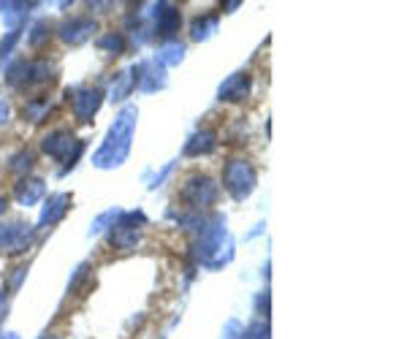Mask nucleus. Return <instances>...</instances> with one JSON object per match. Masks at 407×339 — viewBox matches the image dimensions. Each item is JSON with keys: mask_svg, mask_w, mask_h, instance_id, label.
Masks as SVG:
<instances>
[{"mask_svg": "<svg viewBox=\"0 0 407 339\" xmlns=\"http://www.w3.org/2000/svg\"><path fill=\"white\" fill-rule=\"evenodd\" d=\"M182 201L190 204L193 209H204V207H212L217 201V185L214 179H210L207 174H193L182 185Z\"/></svg>", "mask_w": 407, "mask_h": 339, "instance_id": "obj_4", "label": "nucleus"}, {"mask_svg": "<svg viewBox=\"0 0 407 339\" xmlns=\"http://www.w3.org/2000/svg\"><path fill=\"white\" fill-rule=\"evenodd\" d=\"M6 207H8V201H6V195H0V214L6 212Z\"/></svg>", "mask_w": 407, "mask_h": 339, "instance_id": "obj_35", "label": "nucleus"}, {"mask_svg": "<svg viewBox=\"0 0 407 339\" xmlns=\"http://www.w3.org/2000/svg\"><path fill=\"white\" fill-rule=\"evenodd\" d=\"M11 120V106L6 100H0V125H6Z\"/></svg>", "mask_w": 407, "mask_h": 339, "instance_id": "obj_29", "label": "nucleus"}, {"mask_svg": "<svg viewBox=\"0 0 407 339\" xmlns=\"http://www.w3.org/2000/svg\"><path fill=\"white\" fill-rule=\"evenodd\" d=\"M33 242V226L28 223H14L11 226V236H8V242H6V250L8 253H25Z\"/></svg>", "mask_w": 407, "mask_h": 339, "instance_id": "obj_15", "label": "nucleus"}, {"mask_svg": "<svg viewBox=\"0 0 407 339\" xmlns=\"http://www.w3.org/2000/svg\"><path fill=\"white\" fill-rule=\"evenodd\" d=\"M16 38H19V28H16V30H11V33H8V38H3V41H0V54H8V52L14 49Z\"/></svg>", "mask_w": 407, "mask_h": 339, "instance_id": "obj_27", "label": "nucleus"}, {"mask_svg": "<svg viewBox=\"0 0 407 339\" xmlns=\"http://www.w3.org/2000/svg\"><path fill=\"white\" fill-rule=\"evenodd\" d=\"M44 190H47L44 179L28 177V179H22V182L14 188V198L19 201V207H33V204H38V201H41Z\"/></svg>", "mask_w": 407, "mask_h": 339, "instance_id": "obj_11", "label": "nucleus"}, {"mask_svg": "<svg viewBox=\"0 0 407 339\" xmlns=\"http://www.w3.org/2000/svg\"><path fill=\"white\" fill-rule=\"evenodd\" d=\"M214 30H217V16H201V19H195L193 25H190V38L193 41H204Z\"/></svg>", "mask_w": 407, "mask_h": 339, "instance_id": "obj_18", "label": "nucleus"}, {"mask_svg": "<svg viewBox=\"0 0 407 339\" xmlns=\"http://www.w3.org/2000/svg\"><path fill=\"white\" fill-rule=\"evenodd\" d=\"M133 87H136V65L114 76L112 87H109V100H125Z\"/></svg>", "mask_w": 407, "mask_h": 339, "instance_id": "obj_14", "label": "nucleus"}, {"mask_svg": "<svg viewBox=\"0 0 407 339\" xmlns=\"http://www.w3.org/2000/svg\"><path fill=\"white\" fill-rule=\"evenodd\" d=\"M228 11H234V8H239V0H231V3H226Z\"/></svg>", "mask_w": 407, "mask_h": 339, "instance_id": "obj_34", "label": "nucleus"}, {"mask_svg": "<svg viewBox=\"0 0 407 339\" xmlns=\"http://www.w3.org/2000/svg\"><path fill=\"white\" fill-rule=\"evenodd\" d=\"M93 33H96V19L93 16H71V19H65L63 25H60L57 35H60V41H65V44L79 47Z\"/></svg>", "mask_w": 407, "mask_h": 339, "instance_id": "obj_7", "label": "nucleus"}, {"mask_svg": "<svg viewBox=\"0 0 407 339\" xmlns=\"http://www.w3.org/2000/svg\"><path fill=\"white\" fill-rule=\"evenodd\" d=\"M41 339H57V337H52V334H47V337H41Z\"/></svg>", "mask_w": 407, "mask_h": 339, "instance_id": "obj_37", "label": "nucleus"}, {"mask_svg": "<svg viewBox=\"0 0 407 339\" xmlns=\"http://www.w3.org/2000/svg\"><path fill=\"white\" fill-rule=\"evenodd\" d=\"M214 146H217V133H214V130H210V128H204V130H198L193 139L185 144V155H188V158L210 155Z\"/></svg>", "mask_w": 407, "mask_h": 339, "instance_id": "obj_13", "label": "nucleus"}, {"mask_svg": "<svg viewBox=\"0 0 407 339\" xmlns=\"http://www.w3.org/2000/svg\"><path fill=\"white\" fill-rule=\"evenodd\" d=\"M98 49H103V52H109V54H122L125 52V38H122V33H106V35H101L98 38Z\"/></svg>", "mask_w": 407, "mask_h": 339, "instance_id": "obj_19", "label": "nucleus"}, {"mask_svg": "<svg viewBox=\"0 0 407 339\" xmlns=\"http://www.w3.org/2000/svg\"><path fill=\"white\" fill-rule=\"evenodd\" d=\"M47 38H49V22H35V25H33V30H30V35H28L30 47H41Z\"/></svg>", "mask_w": 407, "mask_h": 339, "instance_id": "obj_25", "label": "nucleus"}, {"mask_svg": "<svg viewBox=\"0 0 407 339\" xmlns=\"http://www.w3.org/2000/svg\"><path fill=\"white\" fill-rule=\"evenodd\" d=\"M136 120H139L136 106H125L122 112L117 114V120L112 122L103 144H101V149H98L96 158H93V163H96L98 168H117V166L125 163V158H128L130 152V142H133Z\"/></svg>", "mask_w": 407, "mask_h": 339, "instance_id": "obj_1", "label": "nucleus"}, {"mask_svg": "<svg viewBox=\"0 0 407 339\" xmlns=\"http://www.w3.org/2000/svg\"><path fill=\"white\" fill-rule=\"evenodd\" d=\"M182 57H185V44H179V41H166V44L158 49V57H155V63L166 68V65L182 63Z\"/></svg>", "mask_w": 407, "mask_h": 339, "instance_id": "obj_16", "label": "nucleus"}, {"mask_svg": "<svg viewBox=\"0 0 407 339\" xmlns=\"http://www.w3.org/2000/svg\"><path fill=\"white\" fill-rule=\"evenodd\" d=\"M8 236H11V226H0V247H6Z\"/></svg>", "mask_w": 407, "mask_h": 339, "instance_id": "obj_33", "label": "nucleus"}, {"mask_svg": "<svg viewBox=\"0 0 407 339\" xmlns=\"http://www.w3.org/2000/svg\"><path fill=\"white\" fill-rule=\"evenodd\" d=\"M8 168L14 171V174H28L33 168V152L30 149H19L14 158L8 161Z\"/></svg>", "mask_w": 407, "mask_h": 339, "instance_id": "obj_21", "label": "nucleus"}, {"mask_svg": "<svg viewBox=\"0 0 407 339\" xmlns=\"http://www.w3.org/2000/svg\"><path fill=\"white\" fill-rule=\"evenodd\" d=\"M256 168L247 161H231L223 168V188H226L231 198L244 201L247 195L256 190Z\"/></svg>", "mask_w": 407, "mask_h": 339, "instance_id": "obj_3", "label": "nucleus"}, {"mask_svg": "<svg viewBox=\"0 0 407 339\" xmlns=\"http://www.w3.org/2000/svg\"><path fill=\"white\" fill-rule=\"evenodd\" d=\"M0 339H19L16 334H0Z\"/></svg>", "mask_w": 407, "mask_h": 339, "instance_id": "obj_36", "label": "nucleus"}, {"mask_svg": "<svg viewBox=\"0 0 407 339\" xmlns=\"http://www.w3.org/2000/svg\"><path fill=\"white\" fill-rule=\"evenodd\" d=\"M171 168H174V163H168V166H166V168H163L161 174H158V177L152 179V185H149V188H158V185H161L163 179H166V177H168V174H171Z\"/></svg>", "mask_w": 407, "mask_h": 339, "instance_id": "obj_30", "label": "nucleus"}, {"mask_svg": "<svg viewBox=\"0 0 407 339\" xmlns=\"http://www.w3.org/2000/svg\"><path fill=\"white\" fill-rule=\"evenodd\" d=\"M41 149L47 152L49 158H57V161L65 163V168H74L76 161L81 158V152H84V142L79 139H74L71 136V130H49L47 136L41 139Z\"/></svg>", "mask_w": 407, "mask_h": 339, "instance_id": "obj_2", "label": "nucleus"}, {"mask_svg": "<svg viewBox=\"0 0 407 339\" xmlns=\"http://www.w3.org/2000/svg\"><path fill=\"white\" fill-rule=\"evenodd\" d=\"M155 11H152V16H155V33L161 35V38H174V33L179 30V11L174 8V6H168V3H158V6H152Z\"/></svg>", "mask_w": 407, "mask_h": 339, "instance_id": "obj_9", "label": "nucleus"}, {"mask_svg": "<svg viewBox=\"0 0 407 339\" xmlns=\"http://www.w3.org/2000/svg\"><path fill=\"white\" fill-rule=\"evenodd\" d=\"M244 339H269V326L258 321V323H253L247 331H244Z\"/></svg>", "mask_w": 407, "mask_h": 339, "instance_id": "obj_26", "label": "nucleus"}, {"mask_svg": "<svg viewBox=\"0 0 407 339\" xmlns=\"http://www.w3.org/2000/svg\"><path fill=\"white\" fill-rule=\"evenodd\" d=\"M120 217H122V212H120V209H109V212H103V214L98 217L96 223L90 226V236H98L101 231H106V228H109V226L114 228V223H117Z\"/></svg>", "mask_w": 407, "mask_h": 339, "instance_id": "obj_22", "label": "nucleus"}, {"mask_svg": "<svg viewBox=\"0 0 407 339\" xmlns=\"http://www.w3.org/2000/svg\"><path fill=\"white\" fill-rule=\"evenodd\" d=\"M166 68L158 65L155 60L152 63H142L136 65V84H139V90L142 93H158L166 87Z\"/></svg>", "mask_w": 407, "mask_h": 339, "instance_id": "obj_8", "label": "nucleus"}, {"mask_svg": "<svg viewBox=\"0 0 407 339\" xmlns=\"http://www.w3.org/2000/svg\"><path fill=\"white\" fill-rule=\"evenodd\" d=\"M28 71H30V63H28V60H16V63L6 71V81H8L11 87H16L19 81H28Z\"/></svg>", "mask_w": 407, "mask_h": 339, "instance_id": "obj_23", "label": "nucleus"}, {"mask_svg": "<svg viewBox=\"0 0 407 339\" xmlns=\"http://www.w3.org/2000/svg\"><path fill=\"white\" fill-rule=\"evenodd\" d=\"M139 226H144V212H122V217L117 220L109 242L117 250H133L136 242L142 239V228Z\"/></svg>", "mask_w": 407, "mask_h": 339, "instance_id": "obj_5", "label": "nucleus"}, {"mask_svg": "<svg viewBox=\"0 0 407 339\" xmlns=\"http://www.w3.org/2000/svg\"><path fill=\"white\" fill-rule=\"evenodd\" d=\"M6 312H8V293H0V321L6 318Z\"/></svg>", "mask_w": 407, "mask_h": 339, "instance_id": "obj_32", "label": "nucleus"}, {"mask_svg": "<svg viewBox=\"0 0 407 339\" xmlns=\"http://www.w3.org/2000/svg\"><path fill=\"white\" fill-rule=\"evenodd\" d=\"M236 334H239V323H236V321H231V323L226 326V339H239Z\"/></svg>", "mask_w": 407, "mask_h": 339, "instance_id": "obj_31", "label": "nucleus"}, {"mask_svg": "<svg viewBox=\"0 0 407 339\" xmlns=\"http://www.w3.org/2000/svg\"><path fill=\"white\" fill-rule=\"evenodd\" d=\"M55 79V65L49 60H35L30 63V71H28V81L30 84H44V81Z\"/></svg>", "mask_w": 407, "mask_h": 339, "instance_id": "obj_17", "label": "nucleus"}, {"mask_svg": "<svg viewBox=\"0 0 407 339\" xmlns=\"http://www.w3.org/2000/svg\"><path fill=\"white\" fill-rule=\"evenodd\" d=\"M247 93H250V76H247V74H234V76H228V79L220 84L217 98H220V100H244Z\"/></svg>", "mask_w": 407, "mask_h": 339, "instance_id": "obj_12", "label": "nucleus"}, {"mask_svg": "<svg viewBox=\"0 0 407 339\" xmlns=\"http://www.w3.org/2000/svg\"><path fill=\"white\" fill-rule=\"evenodd\" d=\"M71 209V195L68 193H55L47 198V204H44V209H41V226H55V223H60L65 214Z\"/></svg>", "mask_w": 407, "mask_h": 339, "instance_id": "obj_10", "label": "nucleus"}, {"mask_svg": "<svg viewBox=\"0 0 407 339\" xmlns=\"http://www.w3.org/2000/svg\"><path fill=\"white\" fill-rule=\"evenodd\" d=\"M3 16L8 25H19L28 16V6L25 3H3Z\"/></svg>", "mask_w": 407, "mask_h": 339, "instance_id": "obj_24", "label": "nucleus"}, {"mask_svg": "<svg viewBox=\"0 0 407 339\" xmlns=\"http://www.w3.org/2000/svg\"><path fill=\"white\" fill-rule=\"evenodd\" d=\"M68 98H71L74 117H76L79 122H90L93 114H98L101 103H103V93L96 90V87H71V90H68Z\"/></svg>", "mask_w": 407, "mask_h": 339, "instance_id": "obj_6", "label": "nucleus"}, {"mask_svg": "<svg viewBox=\"0 0 407 339\" xmlns=\"http://www.w3.org/2000/svg\"><path fill=\"white\" fill-rule=\"evenodd\" d=\"M25 275H28V269H25V266L14 269V277H11V288H19V285H22V280H25Z\"/></svg>", "mask_w": 407, "mask_h": 339, "instance_id": "obj_28", "label": "nucleus"}, {"mask_svg": "<svg viewBox=\"0 0 407 339\" xmlns=\"http://www.w3.org/2000/svg\"><path fill=\"white\" fill-rule=\"evenodd\" d=\"M22 114H25V120H30V122H41L49 114V100L47 98H33L30 103L22 109Z\"/></svg>", "mask_w": 407, "mask_h": 339, "instance_id": "obj_20", "label": "nucleus"}]
</instances>
